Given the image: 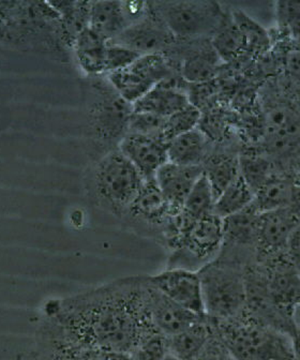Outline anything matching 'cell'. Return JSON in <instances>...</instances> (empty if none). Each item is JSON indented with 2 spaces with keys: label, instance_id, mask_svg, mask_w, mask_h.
Masks as SVG:
<instances>
[{
  "label": "cell",
  "instance_id": "obj_1",
  "mask_svg": "<svg viewBox=\"0 0 300 360\" xmlns=\"http://www.w3.org/2000/svg\"><path fill=\"white\" fill-rule=\"evenodd\" d=\"M43 321L93 351L132 353L143 338L157 330L147 307L144 277L118 280L52 302Z\"/></svg>",
  "mask_w": 300,
  "mask_h": 360
},
{
  "label": "cell",
  "instance_id": "obj_2",
  "mask_svg": "<svg viewBox=\"0 0 300 360\" xmlns=\"http://www.w3.org/2000/svg\"><path fill=\"white\" fill-rule=\"evenodd\" d=\"M246 266L240 255L221 250L199 271L205 313L214 322L235 320L248 311Z\"/></svg>",
  "mask_w": 300,
  "mask_h": 360
},
{
  "label": "cell",
  "instance_id": "obj_3",
  "mask_svg": "<svg viewBox=\"0 0 300 360\" xmlns=\"http://www.w3.org/2000/svg\"><path fill=\"white\" fill-rule=\"evenodd\" d=\"M211 322L234 360H295L289 335L264 324L249 311L235 320Z\"/></svg>",
  "mask_w": 300,
  "mask_h": 360
},
{
  "label": "cell",
  "instance_id": "obj_4",
  "mask_svg": "<svg viewBox=\"0 0 300 360\" xmlns=\"http://www.w3.org/2000/svg\"><path fill=\"white\" fill-rule=\"evenodd\" d=\"M144 183L140 172L119 149L104 155L93 171L96 200L101 207L116 216H126Z\"/></svg>",
  "mask_w": 300,
  "mask_h": 360
},
{
  "label": "cell",
  "instance_id": "obj_5",
  "mask_svg": "<svg viewBox=\"0 0 300 360\" xmlns=\"http://www.w3.org/2000/svg\"><path fill=\"white\" fill-rule=\"evenodd\" d=\"M39 36H54L65 44L59 14L50 3L0 1V40L26 46L37 44Z\"/></svg>",
  "mask_w": 300,
  "mask_h": 360
},
{
  "label": "cell",
  "instance_id": "obj_6",
  "mask_svg": "<svg viewBox=\"0 0 300 360\" xmlns=\"http://www.w3.org/2000/svg\"><path fill=\"white\" fill-rule=\"evenodd\" d=\"M223 243V219L214 214L200 219L169 250L167 268L200 271L219 257Z\"/></svg>",
  "mask_w": 300,
  "mask_h": 360
},
{
  "label": "cell",
  "instance_id": "obj_7",
  "mask_svg": "<svg viewBox=\"0 0 300 360\" xmlns=\"http://www.w3.org/2000/svg\"><path fill=\"white\" fill-rule=\"evenodd\" d=\"M152 6L169 32L181 40L211 38L226 13L214 1H159Z\"/></svg>",
  "mask_w": 300,
  "mask_h": 360
},
{
  "label": "cell",
  "instance_id": "obj_8",
  "mask_svg": "<svg viewBox=\"0 0 300 360\" xmlns=\"http://www.w3.org/2000/svg\"><path fill=\"white\" fill-rule=\"evenodd\" d=\"M116 93L133 105L161 82L174 77L171 60L164 54L142 55L122 70L107 75Z\"/></svg>",
  "mask_w": 300,
  "mask_h": 360
},
{
  "label": "cell",
  "instance_id": "obj_9",
  "mask_svg": "<svg viewBox=\"0 0 300 360\" xmlns=\"http://www.w3.org/2000/svg\"><path fill=\"white\" fill-rule=\"evenodd\" d=\"M147 283L167 297L195 314L205 315L203 290L199 271L183 268H167L155 276L145 277Z\"/></svg>",
  "mask_w": 300,
  "mask_h": 360
},
{
  "label": "cell",
  "instance_id": "obj_10",
  "mask_svg": "<svg viewBox=\"0 0 300 360\" xmlns=\"http://www.w3.org/2000/svg\"><path fill=\"white\" fill-rule=\"evenodd\" d=\"M176 41L174 34L169 32L150 3L144 18L126 28L117 39L111 42L124 45L141 55H167V51L176 44Z\"/></svg>",
  "mask_w": 300,
  "mask_h": 360
},
{
  "label": "cell",
  "instance_id": "obj_11",
  "mask_svg": "<svg viewBox=\"0 0 300 360\" xmlns=\"http://www.w3.org/2000/svg\"><path fill=\"white\" fill-rule=\"evenodd\" d=\"M299 224V221L287 207L261 214L255 247L259 262L285 255L289 237Z\"/></svg>",
  "mask_w": 300,
  "mask_h": 360
},
{
  "label": "cell",
  "instance_id": "obj_12",
  "mask_svg": "<svg viewBox=\"0 0 300 360\" xmlns=\"http://www.w3.org/2000/svg\"><path fill=\"white\" fill-rule=\"evenodd\" d=\"M145 295L152 324L159 333L169 338L205 320L208 316L195 314L169 300L160 290L147 283L144 277Z\"/></svg>",
  "mask_w": 300,
  "mask_h": 360
},
{
  "label": "cell",
  "instance_id": "obj_13",
  "mask_svg": "<svg viewBox=\"0 0 300 360\" xmlns=\"http://www.w3.org/2000/svg\"><path fill=\"white\" fill-rule=\"evenodd\" d=\"M118 149L145 180L155 179L159 169L169 162L167 144L148 135L128 132L120 141Z\"/></svg>",
  "mask_w": 300,
  "mask_h": 360
},
{
  "label": "cell",
  "instance_id": "obj_14",
  "mask_svg": "<svg viewBox=\"0 0 300 360\" xmlns=\"http://www.w3.org/2000/svg\"><path fill=\"white\" fill-rule=\"evenodd\" d=\"M202 175V167H183L171 162L165 163L157 172L155 180L169 202L171 216L181 214L185 198Z\"/></svg>",
  "mask_w": 300,
  "mask_h": 360
},
{
  "label": "cell",
  "instance_id": "obj_15",
  "mask_svg": "<svg viewBox=\"0 0 300 360\" xmlns=\"http://www.w3.org/2000/svg\"><path fill=\"white\" fill-rule=\"evenodd\" d=\"M126 216L131 220L138 221L149 228L159 231L162 239V233L171 219V212L169 202L159 189L156 180H145L144 185L136 200L129 208Z\"/></svg>",
  "mask_w": 300,
  "mask_h": 360
},
{
  "label": "cell",
  "instance_id": "obj_16",
  "mask_svg": "<svg viewBox=\"0 0 300 360\" xmlns=\"http://www.w3.org/2000/svg\"><path fill=\"white\" fill-rule=\"evenodd\" d=\"M36 352L40 360H100L97 352L70 340L44 321L37 330Z\"/></svg>",
  "mask_w": 300,
  "mask_h": 360
},
{
  "label": "cell",
  "instance_id": "obj_17",
  "mask_svg": "<svg viewBox=\"0 0 300 360\" xmlns=\"http://www.w3.org/2000/svg\"><path fill=\"white\" fill-rule=\"evenodd\" d=\"M176 77L161 82L132 105L136 112H149L167 118L191 103L185 90L175 83Z\"/></svg>",
  "mask_w": 300,
  "mask_h": 360
},
{
  "label": "cell",
  "instance_id": "obj_18",
  "mask_svg": "<svg viewBox=\"0 0 300 360\" xmlns=\"http://www.w3.org/2000/svg\"><path fill=\"white\" fill-rule=\"evenodd\" d=\"M189 42L181 60V75L192 83L209 81L217 72L221 59L209 38L190 39Z\"/></svg>",
  "mask_w": 300,
  "mask_h": 360
},
{
  "label": "cell",
  "instance_id": "obj_19",
  "mask_svg": "<svg viewBox=\"0 0 300 360\" xmlns=\"http://www.w3.org/2000/svg\"><path fill=\"white\" fill-rule=\"evenodd\" d=\"M216 335L209 318L167 338V352L181 360H197Z\"/></svg>",
  "mask_w": 300,
  "mask_h": 360
},
{
  "label": "cell",
  "instance_id": "obj_20",
  "mask_svg": "<svg viewBox=\"0 0 300 360\" xmlns=\"http://www.w3.org/2000/svg\"><path fill=\"white\" fill-rule=\"evenodd\" d=\"M260 214L252 202L246 210L223 219L224 243L222 248L238 253L240 250L249 249L255 251Z\"/></svg>",
  "mask_w": 300,
  "mask_h": 360
},
{
  "label": "cell",
  "instance_id": "obj_21",
  "mask_svg": "<svg viewBox=\"0 0 300 360\" xmlns=\"http://www.w3.org/2000/svg\"><path fill=\"white\" fill-rule=\"evenodd\" d=\"M132 104L124 101L117 93L99 102L93 112L96 130L103 139H115L122 133L128 132L129 122L131 117Z\"/></svg>",
  "mask_w": 300,
  "mask_h": 360
},
{
  "label": "cell",
  "instance_id": "obj_22",
  "mask_svg": "<svg viewBox=\"0 0 300 360\" xmlns=\"http://www.w3.org/2000/svg\"><path fill=\"white\" fill-rule=\"evenodd\" d=\"M209 138L201 129L179 135L167 144L169 162L183 167H202L210 155Z\"/></svg>",
  "mask_w": 300,
  "mask_h": 360
},
{
  "label": "cell",
  "instance_id": "obj_23",
  "mask_svg": "<svg viewBox=\"0 0 300 360\" xmlns=\"http://www.w3.org/2000/svg\"><path fill=\"white\" fill-rule=\"evenodd\" d=\"M107 43L105 39L93 32L91 28L84 30L73 43L75 58L79 67L89 75L106 73V54Z\"/></svg>",
  "mask_w": 300,
  "mask_h": 360
},
{
  "label": "cell",
  "instance_id": "obj_24",
  "mask_svg": "<svg viewBox=\"0 0 300 360\" xmlns=\"http://www.w3.org/2000/svg\"><path fill=\"white\" fill-rule=\"evenodd\" d=\"M130 27L124 3L122 1H95L91 4L89 28L106 41L115 40Z\"/></svg>",
  "mask_w": 300,
  "mask_h": 360
},
{
  "label": "cell",
  "instance_id": "obj_25",
  "mask_svg": "<svg viewBox=\"0 0 300 360\" xmlns=\"http://www.w3.org/2000/svg\"><path fill=\"white\" fill-rule=\"evenodd\" d=\"M214 202L216 198L214 192L203 172V175L197 179L189 195L185 198L183 210L179 214V238L193 223L214 214Z\"/></svg>",
  "mask_w": 300,
  "mask_h": 360
},
{
  "label": "cell",
  "instance_id": "obj_26",
  "mask_svg": "<svg viewBox=\"0 0 300 360\" xmlns=\"http://www.w3.org/2000/svg\"><path fill=\"white\" fill-rule=\"evenodd\" d=\"M202 167L216 200L240 175V157L226 151L210 153Z\"/></svg>",
  "mask_w": 300,
  "mask_h": 360
},
{
  "label": "cell",
  "instance_id": "obj_27",
  "mask_svg": "<svg viewBox=\"0 0 300 360\" xmlns=\"http://www.w3.org/2000/svg\"><path fill=\"white\" fill-rule=\"evenodd\" d=\"M294 178L285 173L273 174L254 194L253 205L260 214L289 206Z\"/></svg>",
  "mask_w": 300,
  "mask_h": 360
},
{
  "label": "cell",
  "instance_id": "obj_28",
  "mask_svg": "<svg viewBox=\"0 0 300 360\" xmlns=\"http://www.w3.org/2000/svg\"><path fill=\"white\" fill-rule=\"evenodd\" d=\"M210 42L219 58L224 63L236 60L240 55L247 52L244 34L233 20L230 12H226L219 27L210 38Z\"/></svg>",
  "mask_w": 300,
  "mask_h": 360
},
{
  "label": "cell",
  "instance_id": "obj_29",
  "mask_svg": "<svg viewBox=\"0 0 300 360\" xmlns=\"http://www.w3.org/2000/svg\"><path fill=\"white\" fill-rule=\"evenodd\" d=\"M254 200V193L246 180L240 175L230 184L214 202V214L221 219L237 214L250 206Z\"/></svg>",
  "mask_w": 300,
  "mask_h": 360
},
{
  "label": "cell",
  "instance_id": "obj_30",
  "mask_svg": "<svg viewBox=\"0 0 300 360\" xmlns=\"http://www.w3.org/2000/svg\"><path fill=\"white\" fill-rule=\"evenodd\" d=\"M238 157L240 175L254 194L278 172L275 163L267 155L256 151H246L238 155Z\"/></svg>",
  "mask_w": 300,
  "mask_h": 360
},
{
  "label": "cell",
  "instance_id": "obj_31",
  "mask_svg": "<svg viewBox=\"0 0 300 360\" xmlns=\"http://www.w3.org/2000/svg\"><path fill=\"white\" fill-rule=\"evenodd\" d=\"M233 20L244 34L246 41L247 52L261 53L266 51L270 45V38L266 30L257 24L254 20L247 15L242 10H234L230 12Z\"/></svg>",
  "mask_w": 300,
  "mask_h": 360
},
{
  "label": "cell",
  "instance_id": "obj_32",
  "mask_svg": "<svg viewBox=\"0 0 300 360\" xmlns=\"http://www.w3.org/2000/svg\"><path fill=\"white\" fill-rule=\"evenodd\" d=\"M201 120V110L195 104L190 103L183 110L165 118L162 133L163 141L169 144L171 140H174L179 135L197 128Z\"/></svg>",
  "mask_w": 300,
  "mask_h": 360
},
{
  "label": "cell",
  "instance_id": "obj_33",
  "mask_svg": "<svg viewBox=\"0 0 300 360\" xmlns=\"http://www.w3.org/2000/svg\"><path fill=\"white\" fill-rule=\"evenodd\" d=\"M167 353V337L156 330L143 338L132 356L133 360H163Z\"/></svg>",
  "mask_w": 300,
  "mask_h": 360
},
{
  "label": "cell",
  "instance_id": "obj_34",
  "mask_svg": "<svg viewBox=\"0 0 300 360\" xmlns=\"http://www.w3.org/2000/svg\"><path fill=\"white\" fill-rule=\"evenodd\" d=\"M164 122L165 118L154 115V114L132 112L130 122H129L128 132L148 135V136L163 141L162 133Z\"/></svg>",
  "mask_w": 300,
  "mask_h": 360
},
{
  "label": "cell",
  "instance_id": "obj_35",
  "mask_svg": "<svg viewBox=\"0 0 300 360\" xmlns=\"http://www.w3.org/2000/svg\"><path fill=\"white\" fill-rule=\"evenodd\" d=\"M142 55L131 49L115 42L107 43V54H106V75L122 70L124 68L132 65Z\"/></svg>",
  "mask_w": 300,
  "mask_h": 360
},
{
  "label": "cell",
  "instance_id": "obj_36",
  "mask_svg": "<svg viewBox=\"0 0 300 360\" xmlns=\"http://www.w3.org/2000/svg\"><path fill=\"white\" fill-rule=\"evenodd\" d=\"M275 5L278 24L300 40V1H280Z\"/></svg>",
  "mask_w": 300,
  "mask_h": 360
},
{
  "label": "cell",
  "instance_id": "obj_37",
  "mask_svg": "<svg viewBox=\"0 0 300 360\" xmlns=\"http://www.w3.org/2000/svg\"><path fill=\"white\" fill-rule=\"evenodd\" d=\"M197 360H234L232 356L226 351L224 345L217 335H214V339L210 341L209 345L206 347L205 351L202 354L201 357Z\"/></svg>",
  "mask_w": 300,
  "mask_h": 360
},
{
  "label": "cell",
  "instance_id": "obj_38",
  "mask_svg": "<svg viewBox=\"0 0 300 360\" xmlns=\"http://www.w3.org/2000/svg\"><path fill=\"white\" fill-rule=\"evenodd\" d=\"M287 257L300 274V224L289 237L287 247Z\"/></svg>",
  "mask_w": 300,
  "mask_h": 360
},
{
  "label": "cell",
  "instance_id": "obj_39",
  "mask_svg": "<svg viewBox=\"0 0 300 360\" xmlns=\"http://www.w3.org/2000/svg\"><path fill=\"white\" fill-rule=\"evenodd\" d=\"M285 65L289 77L300 85V49L287 53Z\"/></svg>",
  "mask_w": 300,
  "mask_h": 360
},
{
  "label": "cell",
  "instance_id": "obj_40",
  "mask_svg": "<svg viewBox=\"0 0 300 360\" xmlns=\"http://www.w3.org/2000/svg\"><path fill=\"white\" fill-rule=\"evenodd\" d=\"M287 208L300 222V180L295 179V178H294L293 186H292L291 198H289Z\"/></svg>",
  "mask_w": 300,
  "mask_h": 360
},
{
  "label": "cell",
  "instance_id": "obj_41",
  "mask_svg": "<svg viewBox=\"0 0 300 360\" xmlns=\"http://www.w3.org/2000/svg\"><path fill=\"white\" fill-rule=\"evenodd\" d=\"M100 360H133L132 353L122 351H96Z\"/></svg>",
  "mask_w": 300,
  "mask_h": 360
},
{
  "label": "cell",
  "instance_id": "obj_42",
  "mask_svg": "<svg viewBox=\"0 0 300 360\" xmlns=\"http://www.w3.org/2000/svg\"><path fill=\"white\" fill-rule=\"evenodd\" d=\"M289 340H291L292 351H293L295 360H300V329L293 327L289 333Z\"/></svg>",
  "mask_w": 300,
  "mask_h": 360
},
{
  "label": "cell",
  "instance_id": "obj_43",
  "mask_svg": "<svg viewBox=\"0 0 300 360\" xmlns=\"http://www.w3.org/2000/svg\"><path fill=\"white\" fill-rule=\"evenodd\" d=\"M291 318L294 326L300 329V302L292 309Z\"/></svg>",
  "mask_w": 300,
  "mask_h": 360
},
{
  "label": "cell",
  "instance_id": "obj_44",
  "mask_svg": "<svg viewBox=\"0 0 300 360\" xmlns=\"http://www.w3.org/2000/svg\"><path fill=\"white\" fill-rule=\"evenodd\" d=\"M296 175H295V179L300 180V160L299 162H298L297 167H296Z\"/></svg>",
  "mask_w": 300,
  "mask_h": 360
},
{
  "label": "cell",
  "instance_id": "obj_45",
  "mask_svg": "<svg viewBox=\"0 0 300 360\" xmlns=\"http://www.w3.org/2000/svg\"><path fill=\"white\" fill-rule=\"evenodd\" d=\"M163 360H181L179 358L175 357L174 355H171V354L167 353V356H165L164 359Z\"/></svg>",
  "mask_w": 300,
  "mask_h": 360
}]
</instances>
